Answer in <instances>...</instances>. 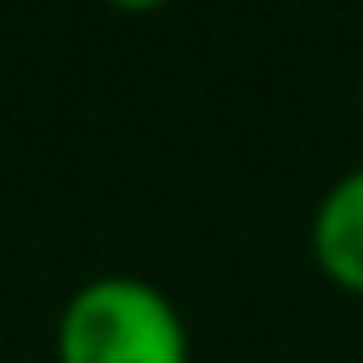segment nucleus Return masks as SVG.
<instances>
[{"label":"nucleus","instance_id":"nucleus-3","mask_svg":"<svg viewBox=\"0 0 363 363\" xmlns=\"http://www.w3.org/2000/svg\"><path fill=\"white\" fill-rule=\"evenodd\" d=\"M357 113H363V79H357Z\"/></svg>","mask_w":363,"mask_h":363},{"label":"nucleus","instance_id":"nucleus-2","mask_svg":"<svg viewBox=\"0 0 363 363\" xmlns=\"http://www.w3.org/2000/svg\"><path fill=\"white\" fill-rule=\"evenodd\" d=\"M312 261L329 284L363 295V164L340 170L312 204Z\"/></svg>","mask_w":363,"mask_h":363},{"label":"nucleus","instance_id":"nucleus-1","mask_svg":"<svg viewBox=\"0 0 363 363\" xmlns=\"http://www.w3.org/2000/svg\"><path fill=\"white\" fill-rule=\"evenodd\" d=\"M51 352L57 363H187L193 340L182 306L159 284L136 272H96L62 301Z\"/></svg>","mask_w":363,"mask_h":363}]
</instances>
